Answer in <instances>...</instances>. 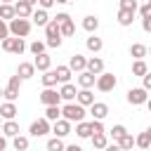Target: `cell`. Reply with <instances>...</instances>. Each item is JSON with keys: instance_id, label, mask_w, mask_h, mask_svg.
<instances>
[{"instance_id": "cell-56", "label": "cell", "mask_w": 151, "mask_h": 151, "mask_svg": "<svg viewBox=\"0 0 151 151\" xmlns=\"http://www.w3.org/2000/svg\"><path fill=\"white\" fill-rule=\"evenodd\" d=\"M0 97H5V92H2V90H0Z\"/></svg>"}, {"instance_id": "cell-10", "label": "cell", "mask_w": 151, "mask_h": 151, "mask_svg": "<svg viewBox=\"0 0 151 151\" xmlns=\"http://www.w3.org/2000/svg\"><path fill=\"white\" fill-rule=\"evenodd\" d=\"M50 132V120L47 118H40V120H35V123H31V134L33 137H42V134H47Z\"/></svg>"}, {"instance_id": "cell-22", "label": "cell", "mask_w": 151, "mask_h": 151, "mask_svg": "<svg viewBox=\"0 0 151 151\" xmlns=\"http://www.w3.org/2000/svg\"><path fill=\"white\" fill-rule=\"evenodd\" d=\"M132 19H134V12H130V9H120L118 12V24L120 26H130Z\"/></svg>"}, {"instance_id": "cell-29", "label": "cell", "mask_w": 151, "mask_h": 151, "mask_svg": "<svg viewBox=\"0 0 151 151\" xmlns=\"http://www.w3.org/2000/svg\"><path fill=\"white\" fill-rule=\"evenodd\" d=\"M132 73H134V76H142V78H144V76L149 73V68H146V64H144L142 59H137V61L132 64Z\"/></svg>"}, {"instance_id": "cell-27", "label": "cell", "mask_w": 151, "mask_h": 151, "mask_svg": "<svg viewBox=\"0 0 151 151\" xmlns=\"http://www.w3.org/2000/svg\"><path fill=\"white\" fill-rule=\"evenodd\" d=\"M57 83H59L57 71H45V76H42V85H45V87H52V85H57Z\"/></svg>"}, {"instance_id": "cell-12", "label": "cell", "mask_w": 151, "mask_h": 151, "mask_svg": "<svg viewBox=\"0 0 151 151\" xmlns=\"http://www.w3.org/2000/svg\"><path fill=\"white\" fill-rule=\"evenodd\" d=\"M90 113H92V118H94V120H104V118L109 116V106H106V104H101V101H94V104H92V109H90Z\"/></svg>"}, {"instance_id": "cell-33", "label": "cell", "mask_w": 151, "mask_h": 151, "mask_svg": "<svg viewBox=\"0 0 151 151\" xmlns=\"http://www.w3.org/2000/svg\"><path fill=\"white\" fill-rule=\"evenodd\" d=\"M92 144H94V149H106L109 146L106 134H92Z\"/></svg>"}, {"instance_id": "cell-25", "label": "cell", "mask_w": 151, "mask_h": 151, "mask_svg": "<svg viewBox=\"0 0 151 151\" xmlns=\"http://www.w3.org/2000/svg\"><path fill=\"white\" fill-rule=\"evenodd\" d=\"M97 26H99V19H97V17H92V14H90V17H85V19H83V28H85V31L94 33V31H97Z\"/></svg>"}, {"instance_id": "cell-34", "label": "cell", "mask_w": 151, "mask_h": 151, "mask_svg": "<svg viewBox=\"0 0 151 151\" xmlns=\"http://www.w3.org/2000/svg\"><path fill=\"white\" fill-rule=\"evenodd\" d=\"M134 144H137V139H132V134H125L123 139H118V146H120L123 151H125V149H132Z\"/></svg>"}, {"instance_id": "cell-44", "label": "cell", "mask_w": 151, "mask_h": 151, "mask_svg": "<svg viewBox=\"0 0 151 151\" xmlns=\"http://www.w3.org/2000/svg\"><path fill=\"white\" fill-rule=\"evenodd\" d=\"M142 28H144L146 33H151V17H144V21H142Z\"/></svg>"}, {"instance_id": "cell-5", "label": "cell", "mask_w": 151, "mask_h": 151, "mask_svg": "<svg viewBox=\"0 0 151 151\" xmlns=\"http://www.w3.org/2000/svg\"><path fill=\"white\" fill-rule=\"evenodd\" d=\"M2 50H5V52L21 54V52L26 50V45H24V40H21V38H5V40H2Z\"/></svg>"}, {"instance_id": "cell-4", "label": "cell", "mask_w": 151, "mask_h": 151, "mask_svg": "<svg viewBox=\"0 0 151 151\" xmlns=\"http://www.w3.org/2000/svg\"><path fill=\"white\" fill-rule=\"evenodd\" d=\"M116 87V76L113 73H101L97 76V90L99 92H111Z\"/></svg>"}, {"instance_id": "cell-3", "label": "cell", "mask_w": 151, "mask_h": 151, "mask_svg": "<svg viewBox=\"0 0 151 151\" xmlns=\"http://www.w3.org/2000/svg\"><path fill=\"white\" fill-rule=\"evenodd\" d=\"M28 31H31V21H28V19L17 17V19L9 21V33H12L14 38H24V35H28Z\"/></svg>"}, {"instance_id": "cell-23", "label": "cell", "mask_w": 151, "mask_h": 151, "mask_svg": "<svg viewBox=\"0 0 151 151\" xmlns=\"http://www.w3.org/2000/svg\"><path fill=\"white\" fill-rule=\"evenodd\" d=\"M33 73H35V66H33V64H19V73H17V76H19L21 80L31 78Z\"/></svg>"}, {"instance_id": "cell-54", "label": "cell", "mask_w": 151, "mask_h": 151, "mask_svg": "<svg viewBox=\"0 0 151 151\" xmlns=\"http://www.w3.org/2000/svg\"><path fill=\"white\" fill-rule=\"evenodd\" d=\"M146 134H149V137H151V127H149V130H146Z\"/></svg>"}, {"instance_id": "cell-30", "label": "cell", "mask_w": 151, "mask_h": 151, "mask_svg": "<svg viewBox=\"0 0 151 151\" xmlns=\"http://www.w3.org/2000/svg\"><path fill=\"white\" fill-rule=\"evenodd\" d=\"M57 78H59V83H68V78H71V68L68 66H57Z\"/></svg>"}, {"instance_id": "cell-51", "label": "cell", "mask_w": 151, "mask_h": 151, "mask_svg": "<svg viewBox=\"0 0 151 151\" xmlns=\"http://www.w3.org/2000/svg\"><path fill=\"white\" fill-rule=\"evenodd\" d=\"M26 2H28V5H35V2H38V0H26Z\"/></svg>"}, {"instance_id": "cell-32", "label": "cell", "mask_w": 151, "mask_h": 151, "mask_svg": "<svg viewBox=\"0 0 151 151\" xmlns=\"http://www.w3.org/2000/svg\"><path fill=\"white\" fill-rule=\"evenodd\" d=\"M47 151H66V146H64V142L59 137H54V139L47 142Z\"/></svg>"}, {"instance_id": "cell-16", "label": "cell", "mask_w": 151, "mask_h": 151, "mask_svg": "<svg viewBox=\"0 0 151 151\" xmlns=\"http://www.w3.org/2000/svg\"><path fill=\"white\" fill-rule=\"evenodd\" d=\"M52 132H54V134H57V137L61 139V137H66V134L71 132V123H68V120H57V123H54V130H52Z\"/></svg>"}, {"instance_id": "cell-15", "label": "cell", "mask_w": 151, "mask_h": 151, "mask_svg": "<svg viewBox=\"0 0 151 151\" xmlns=\"http://www.w3.org/2000/svg\"><path fill=\"white\" fill-rule=\"evenodd\" d=\"M87 71L94 73V76H101V73H104V61H101L99 57H92V59L87 61Z\"/></svg>"}, {"instance_id": "cell-53", "label": "cell", "mask_w": 151, "mask_h": 151, "mask_svg": "<svg viewBox=\"0 0 151 151\" xmlns=\"http://www.w3.org/2000/svg\"><path fill=\"white\" fill-rule=\"evenodd\" d=\"M0 2H2V5H9V0H0Z\"/></svg>"}, {"instance_id": "cell-37", "label": "cell", "mask_w": 151, "mask_h": 151, "mask_svg": "<svg viewBox=\"0 0 151 151\" xmlns=\"http://www.w3.org/2000/svg\"><path fill=\"white\" fill-rule=\"evenodd\" d=\"M137 146H139V149H149V146H151V137H149L146 132H142V134L137 137Z\"/></svg>"}, {"instance_id": "cell-2", "label": "cell", "mask_w": 151, "mask_h": 151, "mask_svg": "<svg viewBox=\"0 0 151 151\" xmlns=\"http://www.w3.org/2000/svg\"><path fill=\"white\" fill-rule=\"evenodd\" d=\"M61 116H64V120H68V123H73V120L80 123V120L85 118V109H83L80 104H73V101H71V104H66V106L61 109Z\"/></svg>"}, {"instance_id": "cell-28", "label": "cell", "mask_w": 151, "mask_h": 151, "mask_svg": "<svg viewBox=\"0 0 151 151\" xmlns=\"http://www.w3.org/2000/svg\"><path fill=\"white\" fill-rule=\"evenodd\" d=\"M33 21H35L38 26H47V24H50V19H47V12H45V9H38V12H33Z\"/></svg>"}, {"instance_id": "cell-48", "label": "cell", "mask_w": 151, "mask_h": 151, "mask_svg": "<svg viewBox=\"0 0 151 151\" xmlns=\"http://www.w3.org/2000/svg\"><path fill=\"white\" fill-rule=\"evenodd\" d=\"M106 151H123L118 144H111V146H106Z\"/></svg>"}, {"instance_id": "cell-49", "label": "cell", "mask_w": 151, "mask_h": 151, "mask_svg": "<svg viewBox=\"0 0 151 151\" xmlns=\"http://www.w3.org/2000/svg\"><path fill=\"white\" fill-rule=\"evenodd\" d=\"M7 149V142H5V137H0V151H5Z\"/></svg>"}, {"instance_id": "cell-17", "label": "cell", "mask_w": 151, "mask_h": 151, "mask_svg": "<svg viewBox=\"0 0 151 151\" xmlns=\"http://www.w3.org/2000/svg\"><path fill=\"white\" fill-rule=\"evenodd\" d=\"M59 94H61V99H66L68 104H71V101H73V99L78 97V92H76V87H73L71 83H66V85H64V87L59 90Z\"/></svg>"}, {"instance_id": "cell-45", "label": "cell", "mask_w": 151, "mask_h": 151, "mask_svg": "<svg viewBox=\"0 0 151 151\" xmlns=\"http://www.w3.org/2000/svg\"><path fill=\"white\" fill-rule=\"evenodd\" d=\"M139 14H142V17H151V7H149V5H142Z\"/></svg>"}, {"instance_id": "cell-6", "label": "cell", "mask_w": 151, "mask_h": 151, "mask_svg": "<svg viewBox=\"0 0 151 151\" xmlns=\"http://www.w3.org/2000/svg\"><path fill=\"white\" fill-rule=\"evenodd\" d=\"M127 101L134 104V106H139V104H146V101H149V94H146L144 87H132V90L127 92Z\"/></svg>"}, {"instance_id": "cell-36", "label": "cell", "mask_w": 151, "mask_h": 151, "mask_svg": "<svg viewBox=\"0 0 151 151\" xmlns=\"http://www.w3.org/2000/svg\"><path fill=\"white\" fill-rule=\"evenodd\" d=\"M87 50H92V52H99V50H101V40H99L97 35L87 38Z\"/></svg>"}, {"instance_id": "cell-8", "label": "cell", "mask_w": 151, "mask_h": 151, "mask_svg": "<svg viewBox=\"0 0 151 151\" xmlns=\"http://www.w3.org/2000/svg\"><path fill=\"white\" fill-rule=\"evenodd\" d=\"M57 24L61 26V35H73L76 33V26H73L68 14H57Z\"/></svg>"}, {"instance_id": "cell-18", "label": "cell", "mask_w": 151, "mask_h": 151, "mask_svg": "<svg viewBox=\"0 0 151 151\" xmlns=\"http://www.w3.org/2000/svg\"><path fill=\"white\" fill-rule=\"evenodd\" d=\"M76 99H78V104H80V106H92V104H94V94H92L90 90H80Z\"/></svg>"}, {"instance_id": "cell-52", "label": "cell", "mask_w": 151, "mask_h": 151, "mask_svg": "<svg viewBox=\"0 0 151 151\" xmlns=\"http://www.w3.org/2000/svg\"><path fill=\"white\" fill-rule=\"evenodd\" d=\"M146 106H149V111H151V99H149V101H146Z\"/></svg>"}, {"instance_id": "cell-35", "label": "cell", "mask_w": 151, "mask_h": 151, "mask_svg": "<svg viewBox=\"0 0 151 151\" xmlns=\"http://www.w3.org/2000/svg\"><path fill=\"white\" fill-rule=\"evenodd\" d=\"M146 52H149V50H146V47H144V45H139V42H137V45H132V47H130V54H132V57H137V59H142V57H144V54H146Z\"/></svg>"}, {"instance_id": "cell-41", "label": "cell", "mask_w": 151, "mask_h": 151, "mask_svg": "<svg viewBox=\"0 0 151 151\" xmlns=\"http://www.w3.org/2000/svg\"><path fill=\"white\" fill-rule=\"evenodd\" d=\"M120 9H130V12H137V0H120Z\"/></svg>"}, {"instance_id": "cell-46", "label": "cell", "mask_w": 151, "mask_h": 151, "mask_svg": "<svg viewBox=\"0 0 151 151\" xmlns=\"http://www.w3.org/2000/svg\"><path fill=\"white\" fill-rule=\"evenodd\" d=\"M38 2H40V7H42V9H47V7H52L57 0H38Z\"/></svg>"}, {"instance_id": "cell-50", "label": "cell", "mask_w": 151, "mask_h": 151, "mask_svg": "<svg viewBox=\"0 0 151 151\" xmlns=\"http://www.w3.org/2000/svg\"><path fill=\"white\" fill-rule=\"evenodd\" d=\"M66 151H83L80 146H76V144H71V146H66Z\"/></svg>"}, {"instance_id": "cell-40", "label": "cell", "mask_w": 151, "mask_h": 151, "mask_svg": "<svg viewBox=\"0 0 151 151\" xmlns=\"http://www.w3.org/2000/svg\"><path fill=\"white\" fill-rule=\"evenodd\" d=\"M31 52L38 57V54H45V42H40V40H35L33 45H31Z\"/></svg>"}, {"instance_id": "cell-59", "label": "cell", "mask_w": 151, "mask_h": 151, "mask_svg": "<svg viewBox=\"0 0 151 151\" xmlns=\"http://www.w3.org/2000/svg\"><path fill=\"white\" fill-rule=\"evenodd\" d=\"M149 52H151V50H149Z\"/></svg>"}, {"instance_id": "cell-38", "label": "cell", "mask_w": 151, "mask_h": 151, "mask_svg": "<svg viewBox=\"0 0 151 151\" xmlns=\"http://www.w3.org/2000/svg\"><path fill=\"white\" fill-rule=\"evenodd\" d=\"M125 134H127V132H125V127H123V125H113V130H111V137H113L116 142H118V139H123Z\"/></svg>"}, {"instance_id": "cell-7", "label": "cell", "mask_w": 151, "mask_h": 151, "mask_svg": "<svg viewBox=\"0 0 151 151\" xmlns=\"http://www.w3.org/2000/svg\"><path fill=\"white\" fill-rule=\"evenodd\" d=\"M19 85H21V78H19V76H12V78H9V85H7V90H5V99H7V101H14V99L19 97Z\"/></svg>"}, {"instance_id": "cell-20", "label": "cell", "mask_w": 151, "mask_h": 151, "mask_svg": "<svg viewBox=\"0 0 151 151\" xmlns=\"http://www.w3.org/2000/svg\"><path fill=\"white\" fill-rule=\"evenodd\" d=\"M50 64H52V59H50L47 54H38L35 61H33V66H35L38 71H50Z\"/></svg>"}, {"instance_id": "cell-43", "label": "cell", "mask_w": 151, "mask_h": 151, "mask_svg": "<svg viewBox=\"0 0 151 151\" xmlns=\"http://www.w3.org/2000/svg\"><path fill=\"white\" fill-rule=\"evenodd\" d=\"M0 38H2V40H5V38H9V26H7L2 19H0Z\"/></svg>"}, {"instance_id": "cell-19", "label": "cell", "mask_w": 151, "mask_h": 151, "mask_svg": "<svg viewBox=\"0 0 151 151\" xmlns=\"http://www.w3.org/2000/svg\"><path fill=\"white\" fill-rule=\"evenodd\" d=\"M0 116H2L5 120H14V116H17V106H14L12 101L2 104V106H0Z\"/></svg>"}, {"instance_id": "cell-1", "label": "cell", "mask_w": 151, "mask_h": 151, "mask_svg": "<svg viewBox=\"0 0 151 151\" xmlns=\"http://www.w3.org/2000/svg\"><path fill=\"white\" fill-rule=\"evenodd\" d=\"M45 35H47V45L50 47H59L61 45V26L57 24V19H52L45 26Z\"/></svg>"}, {"instance_id": "cell-31", "label": "cell", "mask_w": 151, "mask_h": 151, "mask_svg": "<svg viewBox=\"0 0 151 151\" xmlns=\"http://www.w3.org/2000/svg\"><path fill=\"white\" fill-rule=\"evenodd\" d=\"M59 116H61V109H59V106H47V111H45V118H47V120H54V123H57Z\"/></svg>"}, {"instance_id": "cell-21", "label": "cell", "mask_w": 151, "mask_h": 151, "mask_svg": "<svg viewBox=\"0 0 151 151\" xmlns=\"http://www.w3.org/2000/svg\"><path fill=\"white\" fill-rule=\"evenodd\" d=\"M76 134L78 137H92V123H85V120H80L78 123V127H76Z\"/></svg>"}, {"instance_id": "cell-14", "label": "cell", "mask_w": 151, "mask_h": 151, "mask_svg": "<svg viewBox=\"0 0 151 151\" xmlns=\"http://www.w3.org/2000/svg\"><path fill=\"white\" fill-rule=\"evenodd\" d=\"M94 83H97V80H94V73H90V71H83V73L78 76V85H80L83 90H90Z\"/></svg>"}, {"instance_id": "cell-58", "label": "cell", "mask_w": 151, "mask_h": 151, "mask_svg": "<svg viewBox=\"0 0 151 151\" xmlns=\"http://www.w3.org/2000/svg\"><path fill=\"white\" fill-rule=\"evenodd\" d=\"M149 151H151V146H149Z\"/></svg>"}, {"instance_id": "cell-47", "label": "cell", "mask_w": 151, "mask_h": 151, "mask_svg": "<svg viewBox=\"0 0 151 151\" xmlns=\"http://www.w3.org/2000/svg\"><path fill=\"white\" fill-rule=\"evenodd\" d=\"M144 90H151V73L144 76Z\"/></svg>"}, {"instance_id": "cell-42", "label": "cell", "mask_w": 151, "mask_h": 151, "mask_svg": "<svg viewBox=\"0 0 151 151\" xmlns=\"http://www.w3.org/2000/svg\"><path fill=\"white\" fill-rule=\"evenodd\" d=\"M92 134H104V125H101V120H92Z\"/></svg>"}, {"instance_id": "cell-11", "label": "cell", "mask_w": 151, "mask_h": 151, "mask_svg": "<svg viewBox=\"0 0 151 151\" xmlns=\"http://www.w3.org/2000/svg\"><path fill=\"white\" fill-rule=\"evenodd\" d=\"M68 68H71V71H78V73H83V71L87 68V59H85L83 54H73V57H71V61H68Z\"/></svg>"}, {"instance_id": "cell-13", "label": "cell", "mask_w": 151, "mask_h": 151, "mask_svg": "<svg viewBox=\"0 0 151 151\" xmlns=\"http://www.w3.org/2000/svg\"><path fill=\"white\" fill-rule=\"evenodd\" d=\"M14 9H17V17H21V19L33 17V5H28L26 0H19V2L14 5Z\"/></svg>"}, {"instance_id": "cell-55", "label": "cell", "mask_w": 151, "mask_h": 151, "mask_svg": "<svg viewBox=\"0 0 151 151\" xmlns=\"http://www.w3.org/2000/svg\"><path fill=\"white\" fill-rule=\"evenodd\" d=\"M57 2H68V0H57Z\"/></svg>"}, {"instance_id": "cell-26", "label": "cell", "mask_w": 151, "mask_h": 151, "mask_svg": "<svg viewBox=\"0 0 151 151\" xmlns=\"http://www.w3.org/2000/svg\"><path fill=\"white\" fill-rule=\"evenodd\" d=\"M14 17H17V9H14L12 5H0V19H2V21H5V19L12 21Z\"/></svg>"}, {"instance_id": "cell-39", "label": "cell", "mask_w": 151, "mask_h": 151, "mask_svg": "<svg viewBox=\"0 0 151 151\" xmlns=\"http://www.w3.org/2000/svg\"><path fill=\"white\" fill-rule=\"evenodd\" d=\"M14 149L17 151H26L28 149V139L26 137H14Z\"/></svg>"}, {"instance_id": "cell-9", "label": "cell", "mask_w": 151, "mask_h": 151, "mask_svg": "<svg viewBox=\"0 0 151 151\" xmlns=\"http://www.w3.org/2000/svg\"><path fill=\"white\" fill-rule=\"evenodd\" d=\"M59 99H61V94H59L57 90H52V87H47V90L40 94V101H42L45 106H59Z\"/></svg>"}, {"instance_id": "cell-57", "label": "cell", "mask_w": 151, "mask_h": 151, "mask_svg": "<svg viewBox=\"0 0 151 151\" xmlns=\"http://www.w3.org/2000/svg\"><path fill=\"white\" fill-rule=\"evenodd\" d=\"M146 5H149V7H151V0H149V2H146Z\"/></svg>"}, {"instance_id": "cell-24", "label": "cell", "mask_w": 151, "mask_h": 151, "mask_svg": "<svg viewBox=\"0 0 151 151\" xmlns=\"http://www.w3.org/2000/svg\"><path fill=\"white\" fill-rule=\"evenodd\" d=\"M2 132H5V137H19V125L14 120H7L2 125Z\"/></svg>"}]
</instances>
